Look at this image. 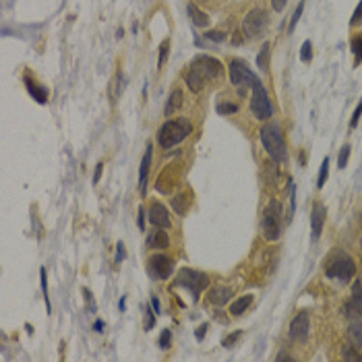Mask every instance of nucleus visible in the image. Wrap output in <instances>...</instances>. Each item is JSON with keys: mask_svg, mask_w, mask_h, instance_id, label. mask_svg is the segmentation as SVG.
<instances>
[{"mask_svg": "<svg viewBox=\"0 0 362 362\" xmlns=\"http://www.w3.org/2000/svg\"><path fill=\"white\" fill-rule=\"evenodd\" d=\"M124 257H126V255H124V244L118 242V244H116V263H122Z\"/></svg>", "mask_w": 362, "mask_h": 362, "instance_id": "41", "label": "nucleus"}, {"mask_svg": "<svg viewBox=\"0 0 362 362\" xmlns=\"http://www.w3.org/2000/svg\"><path fill=\"white\" fill-rule=\"evenodd\" d=\"M160 346H162L164 350L172 346V333H170V329H164V331H162V335H160Z\"/></svg>", "mask_w": 362, "mask_h": 362, "instance_id": "36", "label": "nucleus"}, {"mask_svg": "<svg viewBox=\"0 0 362 362\" xmlns=\"http://www.w3.org/2000/svg\"><path fill=\"white\" fill-rule=\"evenodd\" d=\"M238 112V104H230V102H221L217 104V114H236Z\"/></svg>", "mask_w": 362, "mask_h": 362, "instance_id": "28", "label": "nucleus"}, {"mask_svg": "<svg viewBox=\"0 0 362 362\" xmlns=\"http://www.w3.org/2000/svg\"><path fill=\"white\" fill-rule=\"evenodd\" d=\"M308 333H310V316H308V312H298L290 321V337L294 342L304 344L308 339Z\"/></svg>", "mask_w": 362, "mask_h": 362, "instance_id": "11", "label": "nucleus"}, {"mask_svg": "<svg viewBox=\"0 0 362 362\" xmlns=\"http://www.w3.org/2000/svg\"><path fill=\"white\" fill-rule=\"evenodd\" d=\"M191 132H193V124L189 118H174L160 126V130H157V143H160L162 149H172L174 145L183 143Z\"/></svg>", "mask_w": 362, "mask_h": 362, "instance_id": "2", "label": "nucleus"}, {"mask_svg": "<svg viewBox=\"0 0 362 362\" xmlns=\"http://www.w3.org/2000/svg\"><path fill=\"white\" fill-rule=\"evenodd\" d=\"M151 304H153V310H155V314H160V310H162V306H160V300H157L155 296L151 298Z\"/></svg>", "mask_w": 362, "mask_h": 362, "instance_id": "46", "label": "nucleus"}, {"mask_svg": "<svg viewBox=\"0 0 362 362\" xmlns=\"http://www.w3.org/2000/svg\"><path fill=\"white\" fill-rule=\"evenodd\" d=\"M263 236L269 242H276L282 236V203L280 201H269L263 211Z\"/></svg>", "mask_w": 362, "mask_h": 362, "instance_id": "4", "label": "nucleus"}, {"mask_svg": "<svg viewBox=\"0 0 362 362\" xmlns=\"http://www.w3.org/2000/svg\"><path fill=\"white\" fill-rule=\"evenodd\" d=\"M205 37H207L209 41H223V39H225V33H223V31H207Z\"/></svg>", "mask_w": 362, "mask_h": 362, "instance_id": "38", "label": "nucleus"}, {"mask_svg": "<svg viewBox=\"0 0 362 362\" xmlns=\"http://www.w3.org/2000/svg\"><path fill=\"white\" fill-rule=\"evenodd\" d=\"M302 11H304V3H300V5L296 7V11H294V15H292V19H290V25H288V31H290V33L296 29V23H298L300 17H302Z\"/></svg>", "mask_w": 362, "mask_h": 362, "instance_id": "29", "label": "nucleus"}, {"mask_svg": "<svg viewBox=\"0 0 362 362\" xmlns=\"http://www.w3.org/2000/svg\"><path fill=\"white\" fill-rule=\"evenodd\" d=\"M189 203H191V199H189L187 195H176V197L172 199V207H174V211H176L178 215H185L187 209H189Z\"/></svg>", "mask_w": 362, "mask_h": 362, "instance_id": "23", "label": "nucleus"}, {"mask_svg": "<svg viewBox=\"0 0 362 362\" xmlns=\"http://www.w3.org/2000/svg\"><path fill=\"white\" fill-rule=\"evenodd\" d=\"M168 50H170V39H164L160 46V58H157V69H164V64L168 60Z\"/></svg>", "mask_w": 362, "mask_h": 362, "instance_id": "26", "label": "nucleus"}, {"mask_svg": "<svg viewBox=\"0 0 362 362\" xmlns=\"http://www.w3.org/2000/svg\"><path fill=\"white\" fill-rule=\"evenodd\" d=\"M176 286L189 290L191 296L197 300V298L201 296V292L209 286V278H207L205 274H201V271L183 267V269L178 271V276H176Z\"/></svg>", "mask_w": 362, "mask_h": 362, "instance_id": "5", "label": "nucleus"}, {"mask_svg": "<svg viewBox=\"0 0 362 362\" xmlns=\"http://www.w3.org/2000/svg\"><path fill=\"white\" fill-rule=\"evenodd\" d=\"M205 331H207V323H203L199 329H197V333H195V337H197V342H201L203 337H205Z\"/></svg>", "mask_w": 362, "mask_h": 362, "instance_id": "43", "label": "nucleus"}, {"mask_svg": "<svg viewBox=\"0 0 362 362\" xmlns=\"http://www.w3.org/2000/svg\"><path fill=\"white\" fill-rule=\"evenodd\" d=\"M265 25H267L265 11L263 9H253V11H248L246 17L242 19V33L248 39H255V37H259L263 33Z\"/></svg>", "mask_w": 362, "mask_h": 362, "instance_id": "9", "label": "nucleus"}, {"mask_svg": "<svg viewBox=\"0 0 362 362\" xmlns=\"http://www.w3.org/2000/svg\"><path fill=\"white\" fill-rule=\"evenodd\" d=\"M149 221L151 225H155V228H164L168 230L172 221H170V215H168V209L164 207V203H151V207H149Z\"/></svg>", "mask_w": 362, "mask_h": 362, "instance_id": "13", "label": "nucleus"}, {"mask_svg": "<svg viewBox=\"0 0 362 362\" xmlns=\"http://www.w3.org/2000/svg\"><path fill=\"white\" fill-rule=\"evenodd\" d=\"M147 269H149V276L153 280H168L174 271V259H170L164 253H157L149 259Z\"/></svg>", "mask_w": 362, "mask_h": 362, "instance_id": "10", "label": "nucleus"}, {"mask_svg": "<svg viewBox=\"0 0 362 362\" xmlns=\"http://www.w3.org/2000/svg\"><path fill=\"white\" fill-rule=\"evenodd\" d=\"M257 66H259V71H267V66H269V41L263 43V50L257 56Z\"/></svg>", "mask_w": 362, "mask_h": 362, "instance_id": "25", "label": "nucleus"}, {"mask_svg": "<svg viewBox=\"0 0 362 362\" xmlns=\"http://www.w3.org/2000/svg\"><path fill=\"white\" fill-rule=\"evenodd\" d=\"M286 3H288V0H271V9L278 11V13H282L284 7H286Z\"/></svg>", "mask_w": 362, "mask_h": 362, "instance_id": "42", "label": "nucleus"}, {"mask_svg": "<svg viewBox=\"0 0 362 362\" xmlns=\"http://www.w3.org/2000/svg\"><path fill=\"white\" fill-rule=\"evenodd\" d=\"M102 170H104V166L98 164V168H96V172H94V183H96V185L100 183V178H102Z\"/></svg>", "mask_w": 362, "mask_h": 362, "instance_id": "44", "label": "nucleus"}, {"mask_svg": "<svg viewBox=\"0 0 362 362\" xmlns=\"http://www.w3.org/2000/svg\"><path fill=\"white\" fill-rule=\"evenodd\" d=\"M187 11H189L191 21H193V23H195L197 27H207V25H209V17H207L205 13H203L197 5H189V7H187Z\"/></svg>", "mask_w": 362, "mask_h": 362, "instance_id": "20", "label": "nucleus"}, {"mask_svg": "<svg viewBox=\"0 0 362 362\" xmlns=\"http://www.w3.org/2000/svg\"><path fill=\"white\" fill-rule=\"evenodd\" d=\"M325 219H327V209L321 203H316L310 211V238L312 242H316L321 238V232H323V225H325Z\"/></svg>", "mask_w": 362, "mask_h": 362, "instance_id": "12", "label": "nucleus"}, {"mask_svg": "<svg viewBox=\"0 0 362 362\" xmlns=\"http://www.w3.org/2000/svg\"><path fill=\"white\" fill-rule=\"evenodd\" d=\"M155 325V314L147 308V314H145V329H151Z\"/></svg>", "mask_w": 362, "mask_h": 362, "instance_id": "40", "label": "nucleus"}, {"mask_svg": "<svg viewBox=\"0 0 362 362\" xmlns=\"http://www.w3.org/2000/svg\"><path fill=\"white\" fill-rule=\"evenodd\" d=\"M360 23H362V0L358 3L356 11H354V15H352V19H350V27H358Z\"/></svg>", "mask_w": 362, "mask_h": 362, "instance_id": "34", "label": "nucleus"}, {"mask_svg": "<svg viewBox=\"0 0 362 362\" xmlns=\"http://www.w3.org/2000/svg\"><path fill=\"white\" fill-rule=\"evenodd\" d=\"M180 106H183V92H180V89H174L168 98V104H166V116H172Z\"/></svg>", "mask_w": 362, "mask_h": 362, "instance_id": "22", "label": "nucleus"}, {"mask_svg": "<svg viewBox=\"0 0 362 362\" xmlns=\"http://www.w3.org/2000/svg\"><path fill=\"white\" fill-rule=\"evenodd\" d=\"M149 166H151V145H147L143 160H141V168H139V193L145 195L147 193V174H149Z\"/></svg>", "mask_w": 362, "mask_h": 362, "instance_id": "17", "label": "nucleus"}, {"mask_svg": "<svg viewBox=\"0 0 362 362\" xmlns=\"http://www.w3.org/2000/svg\"><path fill=\"white\" fill-rule=\"evenodd\" d=\"M255 79H257V75L248 69L246 62H242L238 58L230 60V81H232L234 87H238V94L240 96H244V85L251 87Z\"/></svg>", "mask_w": 362, "mask_h": 362, "instance_id": "8", "label": "nucleus"}, {"mask_svg": "<svg viewBox=\"0 0 362 362\" xmlns=\"http://www.w3.org/2000/svg\"><path fill=\"white\" fill-rule=\"evenodd\" d=\"M94 329H96L98 333H102V329H104V321H96V325H94Z\"/></svg>", "mask_w": 362, "mask_h": 362, "instance_id": "47", "label": "nucleus"}, {"mask_svg": "<svg viewBox=\"0 0 362 362\" xmlns=\"http://www.w3.org/2000/svg\"><path fill=\"white\" fill-rule=\"evenodd\" d=\"M259 137H261V143H263L267 155L276 164H284L288 160V149H286V141H284L280 124H265L259 130Z\"/></svg>", "mask_w": 362, "mask_h": 362, "instance_id": "3", "label": "nucleus"}, {"mask_svg": "<svg viewBox=\"0 0 362 362\" xmlns=\"http://www.w3.org/2000/svg\"><path fill=\"white\" fill-rule=\"evenodd\" d=\"M278 360H292V356H288V354H278Z\"/></svg>", "mask_w": 362, "mask_h": 362, "instance_id": "48", "label": "nucleus"}, {"mask_svg": "<svg viewBox=\"0 0 362 362\" xmlns=\"http://www.w3.org/2000/svg\"><path fill=\"white\" fill-rule=\"evenodd\" d=\"M348 160H350V145H344L342 151H339V157H337V168L344 170L348 166Z\"/></svg>", "mask_w": 362, "mask_h": 362, "instance_id": "31", "label": "nucleus"}, {"mask_svg": "<svg viewBox=\"0 0 362 362\" xmlns=\"http://www.w3.org/2000/svg\"><path fill=\"white\" fill-rule=\"evenodd\" d=\"M310 58H312V43H310V39H306L302 43V48H300V60L302 62H310Z\"/></svg>", "mask_w": 362, "mask_h": 362, "instance_id": "33", "label": "nucleus"}, {"mask_svg": "<svg viewBox=\"0 0 362 362\" xmlns=\"http://www.w3.org/2000/svg\"><path fill=\"white\" fill-rule=\"evenodd\" d=\"M348 337H350V344L356 350H362V319H360V316H352V319H350Z\"/></svg>", "mask_w": 362, "mask_h": 362, "instance_id": "16", "label": "nucleus"}, {"mask_svg": "<svg viewBox=\"0 0 362 362\" xmlns=\"http://www.w3.org/2000/svg\"><path fill=\"white\" fill-rule=\"evenodd\" d=\"M139 228L145 230V211H143V207L139 209Z\"/></svg>", "mask_w": 362, "mask_h": 362, "instance_id": "45", "label": "nucleus"}, {"mask_svg": "<svg viewBox=\"0 0 362 362\" xmlns=\"http://www.w3.org/2000/svg\"><path fill=\"white\" fill-rule=\"evenodd\" d=\"M39 280H41V292H43V298H46V308H48V314H50V310H52V306H50V300H48V280H46V269H39Z\"/></svg>", "mask_w": 362, "mask_h": 362, "instance_id": "27", "label": "nucleus"}, {"mask_svg": "<svg viewBox=\"0 0 362 362\" xmlns=\"http://www.w3.org/2000/svg\"><path fill=\"white\" fill-rule=\"evenodd\" d=\"M116 87H118V89H116V94H114V100H116V98H120L122 89L126 87V77H124L122 73H118V75H116Z\"/></svg>", "mask_w": 362, "mask_h": 362, "instance_id": "37", "label": "nucleus"}, {"mask_svg": "<svg viewBox=\"0 0 362 362\" xmlns=\"http://www.w3.org/2000/svg\"><path fill=\"white\" fill-rule=\"evenodd\" d=\"M327 172H329V157H325L323 164H321V170H319V180H316V187H319V189H323V185H325Z\"/></svg>", "mask_w": 362, "mask_h": 362, "instance_id": "32", "label": "nucleus"}, {"mask_svg": "<svg viewBox=\"0 0 362 362\" xmlns=\"http://www.w3.org/2000/svg\"><path fill=\"white\" fill-rule=\"evenodd\" d=\"M240 335H242V331H234L230 337H225V339H223V348H230V346H234V344H236V339H238Z\"/></svg>", "mask_w": 362, "mask_h": 362, "instance_id": "39", "label": "nucleus"}, {"mask_svg": "<svg viewBox=\"0 0 362 362\" xmlns=\"http://www.w3.org/2000/svg\"><path fill=\"white\" fill-rule=\"evenodd\" d=\"M221 71H223V66L217 58L203 54V56H197L191 62V69L187 71L185 81H187L191 92L197 94V92H203L213 79H217L221 75Z\"/></svg>", "mask_w": 362, "mask_h": 362, "instance_id": "1", "label": "nucleus"}, {"mask_svg": "<svg viewBox=\"0 0 362 362\" xmlns=\"http://www.w3.org/2000/svg\"><path fill=\"white\" fill-rule=\"evenodd\" d=\"M325 274H327V278H333L339 282H350L356 276V263L350 255L337 253L335 259L325 267Z\"/></svg>", "mask_w": 362, "mask_h": 362, "instance_id": "7", "label": "nucleus"}, {"mask_svg": "<svg viewBox=\"0 0 362 362\" xmlns=\"http://www.w3.org/2000/svg\"><path fill=\"white\" fill-rule=\"evenodd\" d=\"M207 298H209V302L213 306H223L225 302L232 298V288H228V286H215V288L209 290Z\"/></svg>", "mask_w": 362, "mask_h": 362, "instance_id": "15", "label": "nucleus"}, {"mask_svg": "<svg viewBox=\"0 0 362 362\" xmlns=\"http://www.w3.org/2000/svg\"><path fill=\"white\" fill-rule=\"evenodd\" d=\"M25 87H27V92L33 96V100L37 102V104H46L48 102V89L46 87H41V85H37L33 79H29V77H25Z\"/></svg>", "mask_w": 362, "mask_h": 362, "instance_id": "19", "label": "nucleus"}, {"mask_svg": "<svg viewBox=\"0 0 362 362\" xmlns=\"http://www.w3.org/2000/svg\"><path fill=\"white\" fill-rule=\"evenodd\" d=\"M251 89H253V96H251V112L255 114V118H259V120L271 118V116H274V106H271L269 96H267V92H265L263 83L259 81V77L253 81Z\"/></svg>", "mask_w": 362, "mask_h": 362, "instance_id": "6", "label": "nucleus"}, {"mask_svg": "<svg viewBox=\"0 0 362 362\" xmlns=\"http://www.w3.org/2000/svg\"><path fill=\"white\" fill-rule=\"evenodd\" d=\"M251 302H253V296L251 294H246V296H240V298H236L232 304H230V314H234V316H238V314H242L248 306H251Z\"/></svg>", "mask_w": 362, "mask_h": 362, "instance_id": "21", "label": "nucleus"}, {"mask_svg": "<svg viewBox=\"0 0 362 362\" xmlns=\"http://www.w3.org/2000/svg\"><path fill=\"white\" fill-rule=\"evenodd\" d=\"M170 240H168V234L164 232V228H155L147 234V246L149 248H155V251H162V248H168Z\"/></svg>", "mask_w": 362, "mask_h": 362, "instance_id": "18", "label": "nucleus"}, {"mask_svg": "<svg viewBox=\"0 0 362 362\" xmlns=\"http://www.w3.org/2000/svg\"><path fill=\"white\" fill-rule=\"evenodd\" d=\"M346 316H360L362 319V282H354L352 284V300L348 306H344Z\"/></svg>", "mask_w": 362, "mask_h": 362, "instance_id": "14", "label": "nucleus"}, {"mask_svg": "<svg viewBox=\"0 0 362 362\" xmlns=\"http://www.w3.org/2000/svg\"><path fill=\"white\" fill-rule=\"evenodd\" d=\"M352 52H354V66H358L362 62V35L352 37Z\"/></svg>", "mask_w": 362, "mask_h": 362, "instance_id": "24", "label": "nucleus"}, {"mask_svg": "<svg viewBox=\"0 0 362 362\" xmlns=\"http://www.w3.org/2000/svg\"><path fill=\"white\" fill-rule=\"evenodd\" d=\"M360 116H362V100L358 102L356 110H354V114H352V120H350V128H356L358 122H360Z\"/></svg>", "mask_w": 362, "mask_h": 362, "instance_id": "35", "label": "nucleus"}, {"mask_svg": "<svg viewBox=\"0 0 362 362\" xmlns=\"http://www.w3.org/2000/svg\"><path fill=\"white\" fill-rule=\"evenodd\" d=\"M342 358H344V360H356V362H360V360H362V354H358L354 346H352V348H350V346H344V348H342Z\"/></svg>", "mask_w": 362, "mask_h": 362, "instance_id": "30", "label": "nucleus"}]
</instances>
